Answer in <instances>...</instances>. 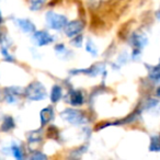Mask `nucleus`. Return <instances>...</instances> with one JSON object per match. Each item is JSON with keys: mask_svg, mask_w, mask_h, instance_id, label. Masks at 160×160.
<instances>
[{"mask_svg": "<svg viewBox=\"0 0 160 160\" xmlns=\"http://www.w3.org/2000/svg\"><path fill=\"white\" fill-rule=\"evenodd\" d=\"M83 28H85V24H83L82 21L80 20H73L70 21V22H67V24L65 25L64 31L65 34H66L68 38H72L75 36L79 35L81 32H82Z\"/></svg>", "mask_w": 160, "mask_h": 160, "instance_id": "4", "label": "nucleus"}, {"mask_svg": "<svg viewBox=\"0 0 160 160\" xmlns=\"http://www.w3.org/2000/svg\"><path fill=\"white\" fill-rule=\"evenodd\" d=\"M86 49H87L88 53H90L92 56H96L97 55V46L94 45V43L92 42L91 40H88L87 43H86Z\"/></svg>", "mask_w": 160, "mask_h": 160, "instance_id": "16", "label": "nucleus"}, {"mask_svg": "<svg viewBox=\"0 0 160 160\" xmlns=\"http://www.w3.org/2000/svg\"><path fill=\"white\" fill-rule=\"evenodd\" d=\"M157 17H158V18H159V19H160V9H159V10H158V13H157Z\"/></svg>", "mask_w": 160, "mask_h": 160, "instance_id": "21", "label": "nucleus"}, {"mask_svg": "<svg viewBox=\"0 0 160 160\" xmlns=\"http://www.w3.org/2000/svg\"><path fill=\"white\" fill-rule=\"evenodd\" d=\"M149 77L155 81H160V65L151 66L149 69Z\"/></svg>", "mask_w": 160, "mask_h": 160, "instance_id": "13", "label": "nucleus"}, {"mask_svg": "<svg viewBox=\"0 0 160 160\" xmlns=\"http://www.w3.org/2000/svg\"><path fill=\"white\" fill-rule=\"evenodd\" d=\"M1 54L3 55V57H5V59L7 62H12L13 60V57H12V55L9 53V51H8V48L6 46L1 47Z\"/></svg>", "mask_w": 160, "mask_h": 160, "instance_id": "17", "label": "nucleus"}, {"mask_svg": "<svg viewBox=\"0 0 160 160\" xmlns=\"http://www.w3.org/2000/svg\"><path fill=\"white\" fill-rule=\"evenodd\" d=\"M62 89L60 86L58 85H54L53 88H52V91H51V101L53 103H56L62 99Z\"/></svg>", "mask_w": 160, "mask_h": 160, "instance_id": "9", "label": "nucleus"}, {"mask_svg": "<svg viewBox=\"0 0 160 160\" xmlns=\"http://www.w3.org/2000/svg\"><path fill=\"white\" fill-rule=\"evenodd\" d=\"M159 137H160V135H159Z\"/></svg>", "mask_w": 160, "mask_h": 160, "instance_id": "22", "label": "nucleus"}, {"mask_svg": "<svg viewBox=\"0 0 160 160\" xmlns=\"http://www.w3.org/2000/svg\"><path fill=\"white\" fill-rule=\"evenodd\" d=\"M32 41L35 44V46L42 47L45 45L51 44L54 41L53 36L46 31H34L32 35Z\"/></svg>", "mask_w": 160, "mask_h": 160, "instance_id": "5", "label": "nucleus"}, {"mask_svg": "<svg viewBox=\"0 0 160 160\" xmlns=\"http://www.w3.org/2000/svg\"><path fill=\"white\" fill-rule=\"evenodd\" d=\"M42 137H43V135L41 131H32L27 135L28 140H29V142H31V144L40 142L41 140H42Z\"/></svg>", "mask_w": 160, "mask_h": 160, "instance_id": "10", "label": "nucleus"}, {"mask_svg": "<svg viewBox=\"0 0 160 160\" xmlns=\"http://www.w3.org/2000/svg\"><path fill=\"white\" fill-rule=\"evenodd\" d=\"M83 102H85V98L80 90H71L69 92V103L72 107H80L83 104Z\"/></svg>", "mask_w": 160, "mask_h": 160, "instance_id": "7", "label": "nucleus"}, {"mask_svg": "<svg viewBox=\"0 0 160 160\" xmlns=\"http://www.w3.org/2000/svg\"><path fill=\"white\" fill-rule=\"evenodd\" d=\"M150 151H160V137L159 136H152L149 145Z\"/></svg>", "mask_w": 160, "mask_h": 160, "instance_id": "14", "label": "nucleus"}, {"mask_svg": "<svg viewBox=\"0 0 160 160\" xmlns=\"http://www.w3.org/2000/svg\"><path fill=\"white\" fill-rule=\"evenodd\" d=\"M101 0H90V3H92V5H97L98 2H100Z\"/></svg>", "mask_w": 160, "mask_h": 160, "instance_id": "19", "label": "nucleus"}, {"mask_svg": "<svg viewBox=\"0 0 160 160\" xmlns=\"http://www.w3.org/2000/svg\"><path fill=\"white\" fill-rule=\"evenodd\" d=\"M47 0H29V7L32 11H38L42 9Z\"/></svg>", "mask_w": 160, "mask_h": 160, "instance_id": "12", "label": "nucleus"}, {"mask_svg": "<svg viewBox=\"0 0 160 160\" xmlns=\"http://www.w3.org/2000/svg\"><path fill=\"white\" fill-rule=\"evenodd\" d=\"M54 116V109L52 107H47L45 109H43L40 113V118H41V126H45L47 125Z\"/></svg>", "mask_w": 160, "mask_h": 160, "instance_id": "8", "label": "nucleus"}, {"mask_svg": "<svg viewBox=\"0 0 160 160\" xmlns=\"http://www.w3.org/2000/svg\"><path fill=\"white\" fill-rule=\"evenodd\" d=\"M156 94H157V97H160V86L158 87L157 91H156Z\"/></svg>", "mask_w": 160, "mask_h": 160, "instance_id": "20", "label": "nucleus"}, {"mask_svg": "<svg viewBox=\"0 0 160 160\" xmlns=\"http://www.w3.org/2000/svg\"><path fill=\"white\" fill-rule=\"evenodd\" d=\"M16 25L24 33H33L35 31V25L29 19H16L14 20Z\"/></svg>", "mask_w": 160, "mask_h": 160, "instance_id": "6", "label": "nucleus"}, {"mask_svg": "<svg viewBox=\"0 0 160 160\" xmlns=\"http://www.w3.org/2000/svg\"><path fill=\"white\" fill-rule=\"evenodd\" d=\"M60 118L72 125H83L87 123V118L85 114L76 109H66L60 113Z\"/></svg>", "mask_w": 160, "mask_h": 160, "instance_id": "2", "label": "nucleus"}, {"mask_svg": "<svg viewBox=\"0 0 160 160\" xmlns=\"http://www.w3.org/2000/svg\"><path fill=\"white\" fill-rule=\"evenodd\" d=\"M24 94L31 101H42L46 98V89L40 81H33L25 88Z\"/></svg>", "mask_w": 160, "mask_h": 160, "instance_id": "1", "label": "nucleus"}, {"mask_svg": "<svg viewBox=\"0 0 160 160\" xmlns=\"http://www.w3.org/2000/svg\"><path fill=\"white\" fill-rule=\"evenodd\" d=\"M32 159H46V156L43 155V153H41L40 151L38 152H34L33 155L31 156Z\"/></svg>", "mask_w": 160, "mask_h": 160, "instance_id": "18", "label": "nucleus"}, {"mask_svg": "<svg viewBox=\"0 0 160 160\" xmlns=\"http://www.w3.org/2000/svg\"><path fill=\"white\" fill-rule=\"evenodd\" d=\"M10 150H11L12 155H13L17 159H22L23 158V150L19 145H12Z\"/></svg>", "mask_w": 160, "mask_h": 160, "instance_id": "15", "label": "nucleus"}, {"mask_svg": "<svg viewBox=\"0 0 160 160\" xmlns=\"http://www.w3.org/2000/svg\"><path fill=\"white\" fill-rule=\"evenodd\" d=\"M46 18V23L52 30L55 31H60L65 28V25L67 24V18L62 14L56 13L54 11H48L45 16Z\"/></svg>", "mask_w": 160, "mask_h": 160, "instance_id": "3", "label": "nucleus"}, {"mask_svg": "<svg viewBox=\"0 0 160 160\" xmlns=\"http://www.w3.org/2000/svg\"><path fill=\"white\" fill-rule=\"evenodd\" d=\"M14 125H16V124H14L13 118H12L11 116H6V118H3L2 124H1V131L9 132V131H11V129L13 128Z\"/></svg>", "mask_w": 160, "mask_h": 160, "instance_id": "11", "label": "nucleus"}]
</instances>
